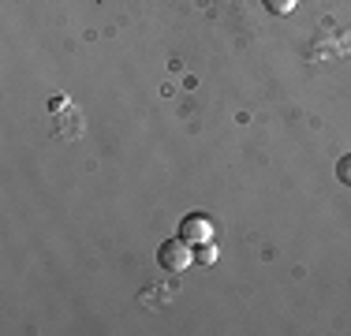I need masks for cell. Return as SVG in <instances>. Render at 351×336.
Returning <instances> with one entry per match:
<instances>
[{"label":"cell","mask_w":351,"mask_h":336,"mask_svg":"<svg viewBox=\"0 0 351 336\" xmlns=\"http://www.w3.org/2000/svg\"><path fill=\"white\" fill-rule=\"evenodd\" d=\"M337 180H340V183H348V187H351V154H348V157H340V161H337Z\"/></svg>","instance_id":"obj_5"},{"label":"cell","mask_w":351,"mask_h":336,"mask_svg":"<svg viewBox=\"0 0 351 336\" xmlns=\"http://www.w3.org/2000/svg\"><path fill=\"white\" fill-rule=\"evenodd\" d=\"M180 235L183 243H191V247H198V243H213V224H210V217H202V213H187L180 221Z\"/></svg>","instance_id":"obj_2"},{"label":"cell","mask_w":351,"mask_h":336,"mask_svg":"<svg viewBox=\"0 0 351 336\" xmlns=\"http://www.w3.org/2000/svg\"><path fill=\"white\" fill-rule=\"evenodd\" d=\"M157 265L169 269V273H183V269L195 265V247L183 243L180 235H176V239H165L161 247H157Z\"/></svg>","instance_id":"obj_1"},{"label":"cell","mask_w":351,"mask_h":336,"mask_svg":"<svg viewBox=\"0 0 351 336\" xmlns=\"http://www.w3.org/2000/svg\"><path fill=\"white\" fill-rule=\"evenodd\" d=\"M262 4L269 8L273 15H291V12H295V4H299V0H262Z\"/></svg>","instance_id":"obj_4"},{"label":"cell","mask_w":351,"mask_h":336,"mask_svg":"<svg viewBox=\"0 0 351 336\" xmlns=\"http://www.w3.org/2000/svg\"><path fill=\"white\" fill-rule=\"evenodd\" d=\"M213 262H217V247H213V243H198V247H195V265L210 269Z\"/></svg>","instance_id":"obj_3"}]
</instances>
